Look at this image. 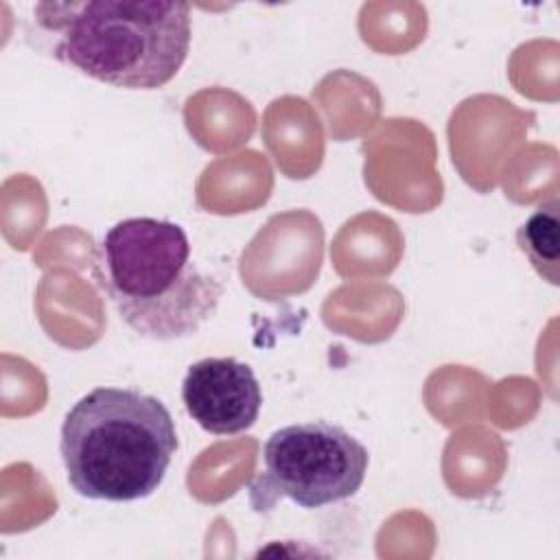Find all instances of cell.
<instances>
[{"instance_id": "1", "label": "cell", "mask_w": 560, "mask_h": 560, "mask_svg": "<svg viewBox=\"0 0 560 560\" xmlns=\"http://www.w3.org/2000/svg\"><path fill=\"white\" fill-rule=\"evenodd\" d=\"M96 280L120 319L153 341L195 335L223 295V284L195 265L184 228L153 217L122 219L105 232Z\"/></svg>"}, {"instance_id": "2", "label": "cell", "mask_w": 560, "mask_h": 560, "mask_svg": "<svg viewBox=\"0 0 560 560\" xmlns=\"http://www.w3.org/2000/svg\"><path fill=\"white\" fill-rule=\"evenodd\" d=\"M35 22L55 35L52 57L127 90H158L190 50V4L166 0L39 2Z\"/></svg>"}, {"instance_id": "3", "label": "cell", "mask_w": 560, "mask_h": 560, "mask_svg": "<svg viewBox=\"0 0 560 560\" xmlns=\"http://www.w3.org/2000/svg\"><path fill=\"white\" fill-rule=\"evenodd\" d=\"M177 451L166 405L133 387H96L66 413L59 453L72 490L92 501H138L158 490Z\"/></svg>"}, {"instance_id": "4", "label": "cell", "mask_w": 560, "mask_h": 560, "mask_svg": "<svg viewBox=\"0 0 560 560\" xmlns=\"http://www.w3.org/2000/svg\"><path fill=\"white\" fill-rule=\"evenodd\" d=\"M368 464V448L339 424L282 427L262 446V470L249 486L252 508L262 512L289 499L313 510L350 499L363 486Z\"/></svg>"}, {"instance_id": "5", "label": "cell", "mask_w": 560, "mask_h": 560, "mask_svg": "<svg viewBox=\"0 0 560 560\" xmlns=\"http://www.w3.org/2000/svg\"><path fill=\"white\" fill-rule=\"evenodd\" d=\"M182 400L203 431L236 435L258 420L262 392L247 363L234 357H206L188 368Z\"/></svg>"}, {"instance_id": "6", "label": "cell", "mask_w": 560, "mask_h": 560, "mask_svg": "<svg viewBox=\"0 0 560 560\" xmlns=\"http://www.w3.org/2000/svg\"><path fill=\"white\" fill-rule=\"evenodd\" d=\"M560 214L558 199H551L536 208L516 232L518 249L527 256L532 267L549 284H558V258H560Z\"/></svg>"}]
</instances>
